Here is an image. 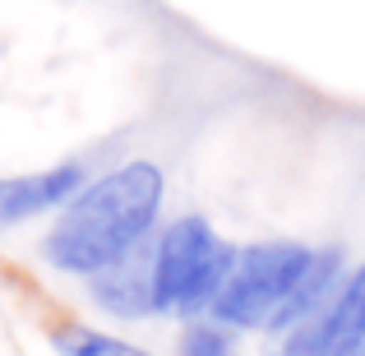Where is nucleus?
Masks as SVG:
<instances>
[{"label":"nucleus","mask_w":365,"mask_h":356,"mask_svg":"<svg viewBox=\"0 0 365 356\" xmlns=\"http://www.w3.org/2000/svg\"><path fill=\"white\" fill-rule=\"evenodd\" d=\"M51 347L56 356H153V352L134 347V342L116 338V333L93 329V324H61L51 333Z\"/></svg>","instance_id":"0eeeda50"},{"label":"nucleus","mask_w":365,"mask_h":356,"mask_svg":"<svg viewBox=\"0 0 365 356\" xmlns=\"http://www.w3.org/2000/svg\"><path fill=\"white\" fill-rule=\"evenodd\" d=\"M83 180H88L83 162H56V167H42V171L0 176V232L24 227L46 213H61Z\"/></svg>","instance_id":"20e7f679"},{"label":"nucleus","mask_w":365,"mask_h":356,"mask_svg":"<svg viewBox=\"0 0 365 356\" xmlns=\"http://www.w3.org/2000/svg\"><path fill=\"white\" fill-rule=\"evenodd\" d=\"M236 264V250L213 232V223L185 213L167 223L153 240V296L158 315H204L217 301L227 273Z\"/></svg>","instance_id":"f03ea898"},{"label":"nucleus","mask_w":365,"mask_h":356,"mask_svg":"<svg viewBox=\"0 0 365 356\" xmlns=\"http://www.w3.org/2000/svg\"><path fill=\"white\" fill-rule=\"evenodd\" d=\"M180 356H236V333L232 324L222 320H190L185 329H180Z\"/></svg>","instance_id":"6e6552de"},{"label":"nucleus","mask_w":365,"mask_h":356,"mask_svg":"<svg viewBox=\"0 0 365 356\" xmlns=\"http://www.w3.org/2000/svg\"><path fill=\"white\" fill-rule=\"evenodd\" d=\"M88 296L116 320H143L158 315V296H153V245H139L125 255L120 264L102 268L88 278Z\"/></svg>","instance_id":"423d86ee"},{"label":"nucleus","mask_w":365,"mask_h":356,"mask_svg":"<svg viewBox=\"0 0 365 356\" xmlns=\"http://www.w3.org/2000/svg\"><path fill=\"white\" fill-rule=\"evenodd\" d=\"M310 259L314 250L301 240H259L250 250H236V264L217 301L208 305V315L232 329H268V320L282 310V301L301 283Z\"/></svg>","instance_id":"7ed1b4c3"},{"label":"nucleus","mask_w":365,"mask_h":356,"mask_svg":"<svg viewBox=\"0 0 365 356\" xmlns=\"http://www.w3.org/2000/svg\"><path fill=\"white\" fill-rule=\"evenodd\" d=\"M314 338V356H361L365 352V264L342 278L333 301L301 320Z\"/></svg>","instance_id":"39448f33"},{"label":"nucleus","mask_w":365,"mask_h":356,"mask_svg":"<svg viewBox=\"0 0 365 356\" xmlns=\"http://www.w3.org/2000/svg\"><path fill=\"white\" fill-rule=\"evenodd\" d=\"M162 199H167V176L158 162H120L74 190V199L46 227L42 259L70 278H93L120 264L125 255L148 245L162 218Z\"/></svg>","instance_id":"f257e3e1"},{"label":"nucleus","mask_w":365,"mask_h":356,"mask_svg":"<svg viewBox=\"0 0 365 356\" xmlns=\"http://www.w3.org/2000/svg\"><path fill=\"white\" fill-rule=\"evenodd\" d=\"M361 356H365V352H361Z\"/></svg>","instance_id":"1a4fd4ad"}]
</instances>
